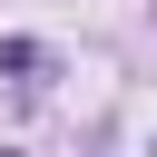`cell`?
Masks as SVG:
<instances>
[{
    "label": "cell",
    "instance_id": "obj_1",
    "mask_svg": "<svg viewBox=\"0 0 157 157\" xmlns=\"http://www.w3.org/2000/svg\"><path fill=\"white\" fill-rule=\"evenodd\" d=\"M29 69H49V49L39 39H0V78H29Z\"/></svg>",
    "mask_w": 157,
    "mask_h": 157
}]
</instances>
